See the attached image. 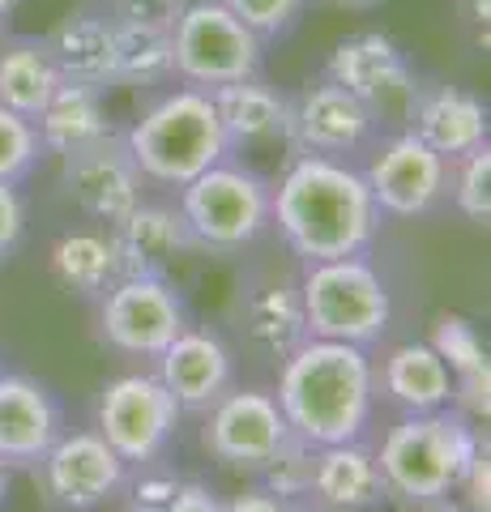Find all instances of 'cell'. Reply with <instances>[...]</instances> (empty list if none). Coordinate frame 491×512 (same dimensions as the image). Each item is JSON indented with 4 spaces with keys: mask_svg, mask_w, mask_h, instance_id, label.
<instances>
[{
    "mask_svg": "<svg viewBox=\"0 0 491 512\" xmlns=\"http://www.w3.org/2000/svg\"><path fill=\"white\" fill-rule=\"evenodd\" d=\"M274 222L299 261L363 256L380 227V210L363 175L338 158L304 154L274 188Z\"/></svg>",
    "mask_w": 491,
    "mask_h": 512,
    "instance_id": "obj_1",
    "label": "cell"
},
{
    "mask_svg": "<svg viewBox=\"0 0 491 512\" xmlns=\"http://www.w3.org/2000/svg\"><path fill=\"white\" fill-rule=\"evenodd\" d=\"M274 402L312 448L351 444L372 419V363L363 346L308 338L287 355Z\"/></svg>",
    "mask_w": 491,
    "mask_h": 512,
    "instance_id": "obj_2",
    "label": "cell"
},
{
    "mask_svg": "<svg viewBox=\"0 0 491 512\" xmlns=\"http://www.w3.org/2000/svg\"><path fill=\"white\" fill-rule=\"evenodd\" d=\"M124 146H129L137 171L163 188H184L205 167L231 158L210 90H197V86L163 94L124 133Z\"/></svg>",
    "mask_w": 491,
    "mask_h": 512,
    "instance_id": "obj_3",
    "label": "cell"
},
{
    "mask_svg": "<svg viewBox=\"0 0 491 512\" xmlns=\"http://www.w3.org/2000/svg\"><path fill=\"white\" fill-rule=\"evenodd\" d=\"M474 448H479V436L462 414H410L385 436L376 466L385 478V491L410 504H436L462 483Z\"/></svg>",
    "mask_w": 491,
    "mask_h": 512,
    "instance_id": "obj_4",
    "label": "cell"
},
{
    "mask_svg": "<svg viewBox=\"0 0 491 512\" xmlns=\"http://www.w3.org/2000/svg\"><path fill=\"white\" fill-rule=\"evenodd\" d=\"M299 308H304L308 338L346 346L380 342L393 316L389 286L363 256L308 265L304 282H299Z\"/></svg>",
    "mask_w": 491,
    "mask_h": 512,
    "instance_id": "obj_5",
    "label": "cell"
},
{
    "mask_svg": "<svg viewBox=\"0 0 491 512\" xmlns=\"http://www.w3.org/2000/svg\"><path fill=\"white\" fill-rule=\"evenodd\" d=\"M180 218L197 248L240 252L274 227V188L257 171L223 158L180 188Z\"/></svg>",
    "mask_w": 491,
    "mask_h": 512,
    "instance_id": "obj_6",
    "label": "cell"
},
{
    "mask_svg": "<svg viewBox=\"0 0 491 512\" xmlns=\"http://www.w3.org/2000/svg\"><path fill=\"white\" fill-rule=\"evenodd\" d=\"M261 43L223 0H188L171 26V64L188 86L218 90L261 73Z\"/></svg>",
    "mask_w": 491,
    "mask_h": 512,
    "instance_id": "obj_7",
    "label": "cell"
},
{
    "mask_svg": "<svg viewBox=\"0 0 491 512\" xmlns=\"http://www.w3.org/2000/svg\"><path fill=\"white\" fill-rule=\"evenodd\" d=\"M325 77L338 82L342 90H351L363 103V111L372 116V124L385 128H410L419 107V77L406 64V56L398 52V43L380 30H359V35H346L334 52H329Z\"/></svg>",
    "mask_w": 491,
    "mask_h": 512,
    "instance_id": "obj_8",
    "label": "cell"
},
{
    "mask_svg": "<svg viewBox=\"0 0 491 512\" xmlns=\"http://www.w3.org/2000/svg\"><path fill=\"white\" fill-rule=\"evenodd\" d=\"M99 329L120 355L158 359L188 329V316L163 278H116L99 299Z\"/></svg>",
    "mask_w": 491,
    "mask_h": 512,
    "instance_id": "obj_9",
    "label": "cell"
},
{
    "mask_svg": "<svg viewBox=\"0 0 491 512\" xmlns=\"http://www.w3.org/2000/svg\"><path fill=\"white\" fill-rule=\"evenodd\" d=\"M180 406L158 376H120L99 397V436L120 453L124 466H146L167 448Z\"/></svg>",
    "mask_w": 491,
    "mask_h": 512,
    "instance_id": "obj_10",
    "label": "cell"
},
{
    "mask_svg": "<svg viewBox=\"0 0 491 512\" xmlns=\"http://www.w3.org/2000/svg\"><path fill=\"white\" fill-rule=\"evenodd\" d=\"M363 184H368L380 214L419 218L445 197L449 163L436 150H427L410 128H402V133L389 137V146L372 158V167L363 171Z\"/></svg>",
    "mask_w": 491,
    "mask_h": 512,
    "instance_id": "obj_11",
    "label": "cell"
},
{
    "mask_svg": "<svg viewBox=\"0 0 491 512\" xmlns=\"http://www.w3.org/2000/svg\"><path fill=\"white\" fill-rule=\"evenodd\" d=\"M141 180L124 137L107 133L90 146L65 154V192L82 214L116 227L124 214H133L141 205Z\"/></svg>",
    "mask_w": 491,
    "mask_h": 512,
    "instance_id": "obj_12",
    "label": "cell"
},
{
    "mask_svg": "<svg viewBox=\"0 0 491 512\" xmlns=\"http://www.w3.org/2000/svg\"><path fill=\"white\" fill-rule=\"evenodd\" d=\"M287 436L291 427L282 419L274 393L261 389L223 393L210 406V423H205V448L235 470H261Z\"/></svg>",
    "mask_w": 491,
    "mask_h": 512,
    "instance_id": "obj_13",
    "label": "cell"
},
{
    "mask_svg": "<svg viewBox=\"0 0 491 512\" xmlns=\"http://www.w3.org/2000/svg\"><path fill=\"white\" fill-rule=\"evenodd\" d=\"M47 487L65 508L86 512L99 508L103 500H112L124 483V461L99 431H73L60 436L43 457Z\"/></svg>",
    "mask_w": 491,
    "mask_h": 512,
    "instance_id": "obj_14",
    "label": "cell"
},
{
    "mask_svg": "<svg viewBox=\"0 0 491 512\" xmlns=\"http://www.w3.org/2000/svg\"><path fill=\"white\" fill-rule=\"evenodd\" d=\"M372 116L363 111V103L351 90H342L338 82H316L291 103V141L304 154L338 158L359 150L372 133Z\"/></svg>",
    "mask_w": 491,
    "mask_h": 512,
    "instance_id": "obj_15",
    "label": "cell"
},
{
    "mask_svg": "<svg viewBox=\"0 0 491 512\" xmlns=\"http://www.w3.org/2000/svg\"><path fill=\"white\" fill-rule=\"evenodd\" d=\"M107 239H112L120 278H163L188 248H197L180 210L146 205V201L133 214H124Z\"/></svg>",
    "mask_w": 491,
    "mask_h": 512,
    "instance_id": "obj_16",
    "label": "cell"
},
{
    "mask_svg": "<svg viewBox=\"0 0 491 512\" xmlns=\"http://www.w3.org/2000/svg\"><path fill=\"white\" fill-rule=\"evenodd\" d=\"M56 440V397L30 376H0V461L5 466H35Z\"/></svg>",
    "mask_w": 491,
    "mask_h": 512,
    "instance_id": "obj_17",
    "label": "cell"
},
{
    "mask_svg": "<svg viewBox=\"0 0 491 512\" xmlns=\"http://www.w3.org/2000/svg\"><path fill=\"white\" fill-rule=\"evenodd\" d=\"M158 380L176 397L180 410H210L231 389V355L210 333L184 329L163 355H158Z\"/></svg>",
    "mask_w": 491,
    "mask_h": 512,
    "instance_id": "obj_18",
    "label": "cell"
},
{
    "mask_svg": "<svg viewBox=\"0 0 491 512\" xmlns=\"http://www.w3.org/2000/svg\"><path fill=\"white\" fill-rule=\"evenodd\" d=\"M210 99L218 111V124H223L227 154L257 150V146H269V141L291 137V103L269 82H261V73L210 90Z\"/></svg>",
    "mask_w": 491,
    "mask_h": 512,
    "instance_id": "obj_19",
    "label": "cell"
},
{
    "mask_svg": "<svg viewBox=\"0 0 491 512\" xmlns=\"http://www.w3.org/2000/svg\"><path fill=\"white\" fill-rule=\"evenodd\" d=\"M410 133H415L427 150H436L445 163H457L462 154L487 146L491 120H487L483 99H474L470 90L440 86V90H423L419 94Z\"/></svg>",
    "mask_w": 491,
    "mask_h": 512,
    "instance_id": "obj_20",
    "label": "cell"
},
{
    "mask_svg": "<svg viewBox=\"0 0 491 512\" xmlns=\"http://www.w3.org/2000/svg\"><path fill=\"white\" fill-rule=\"evenodd\" d=\"M43 47L52 56L60 82L107 90L116 73V22L99 18V13H73V18L56 22L43 35Z\"/></svg>",
    "mask_w": 491,
    "mask_h": 512,
    "instance_id": "obj_21",
    "label": "cell"
},
{
    "mask_svg": "<svg viewBox=\"0 0 491 512\" xmlns=\"http://www.w3.org/2000/svg\"><path fill=\"white\" fill-rule=\"evenodd\" d=\"M312 495L334 512H363L385 500V478H380L376 453L351 444H329L316 448V474H312Z\"/></svg>",
    "mask_w": 491,
    "mask_h": 512,
    "instance_id": "obj_22",
    "label": "cell"
},
{
    "mask_svg": "<svg viewBox=\"0 0 491 512\" xmlns=\"http://www.w3.org/2000/svg\"><path fill=\"white\" fill-rule=\"evenodd\" d=\"M427 346L445 359L449 376H453L457 406H462L466 414H474V419H487V414H491V359H487L483 333L474 329V320H466V316H440Z\"/></svg>",
    "mask_w": 491,
    "mask_h": 512,
    "instance_id": "obj_23",
    "label": "cell"
},
{
    "mask_svg": "<svg viewBox=\"0 0 491 512\" xmlns=\"http://www.w3.org/2000/svg\"><path fill=\"white\" fill-rule=\"evenodd\" d=\"M39 141H43V154H73L112 133L107 124V107H103V90L94 86H77V82H60L56 94L47 99V107L39 111Z\"/></svg>",
    "mask_w": 491,
    "mask_h": 512,
    "instance_id": "obj_24",
    "label": "cell"
},
{
    "mask_svg": "<svg viewBox=\"0 0 491 512\" xmlns=\"http://www.w3.org/2000/svg\"><path fill=\"white\" fill-rule=\"evenodd\" d=\"M385 389L410 414H432L453 402V376L445 359L427 342H410L393 350L385 359Z\"/></svg>",
    "mask_w": 491,
    "mask_h": 512,
    "instance_id": "obj_25",
    "label": "cell"
},
{
    "mask_svg": "<svg viewBox=\"0 0 491 512\" xmlns=\"http://www.w3.org/2000/svg\"><path fill=\"white\" fill-rule=\"evenodd\" d=\"M60 73L47 56L43 39H9L0 47V107L39 120V111L56 94Z\"/></svg>",
    "mask_w": 491,
    "mask_h": 512,
    "instance_id": "obj_26",
    "label": "cell"
},
{
    "mask_svg": "<svg viewBox=\"0 0 491 512\" xmlns=\"http://www.w3.org/2000/svg\"><path fill=\"white\" fill-rule=\"evenodd\" d=\"M52 278L77 299H103V291L120 278L116 252L107 235L73 231L52 248Z\"/></svg>",
    "mask_w": 491,
    "mask_h": 512,
    "instance_id": "obj_27",
    "label": "cell"
},
{
    "mask_svg": "<svg viewBox=\"0 0 491 512\" xmlns=\"http://www.w3.org/2000/svg\"><path fill=\"white\" fill-rule=\"evenodd\" d=\"M176 77L171 64V35L141 26H116V73L112 86H158Z\"/></svg>",
    "mask_w": 491,
    "mask_h": 512,
    "instance_id": "obj_28",
    "label": "cell"
},
{
    "mask_svg": "<svg viewBox=\"0 0 491 512\" xmlns=\"http://www.w3.org/2000/svg\"><path fill=\"white\" fill-rule=\"evenodd\" d=\"M248 329H252V338H257V346L278 359L291 355L299 342H308L304 308H299V295H291V291H265L252 299Z\"/></svg>",
    "mask_w": 491,
    "mask_h": 512,
    "instance_id": "obj_29",
    "label": "cell"
},
{
    "mask_svg": "<svg viewBox=\"0 0 491 512\" xmlns=\"http://www.w3.org/2000/svg\"><path fill=\"white\" fill-rule=\"evenodd\" d=\"M265 474V491L274 500L291 504V500H308L312 495V474H316V448L299 436H287L278 444V453L261 466Z\"/></svg>",
    "mask_w": 491,
    "mask_h": 512,
    "instance_id": "obj_30",
    "label": "cell"
},
{
    "mask_svg": "<svg viewBox=\"0 0 491 512\" xmlns=\"http://www.w3.org/2000/svg\"><path fill=\"white\" fill-rule=\"evenodd\" d=\"M43 158L35 120L0 107V184H22Z\"/></svg>",
    "mask_w": 491,
    "mask_h": 512,
    "instance_id": "obj_31",
    "label": "cell"
},
{
    "mask_svg": "<svg viewBox=\"0 0 491 512\" xmlns=\"http://www.w3.org/2000/svg\"><path fill=\"white\" fill-rule=\"evenodd\" d=\"M453 205L462 210L470 222H487L491 218V150L479 146L457 158L453 171Z\"/></svg>",
    "mask_w": 491,
    "mask_h": 512,
    "instance_id": "obj_32",
    "label": "cell"
},
{
    "mask_svg": "<svg viewBox=\"0 0 491 512\" xmlns=\"http://www.w3.org/2000/svg\"><path fill=\"white\" fill-rule=\"evenodd\" d=\"M223 5L252 30V35L274 39V35H282V30L299 18L304 0H223Z\"/></svg>",
    "mask_w": 491,
    "mask_h": 512,
    "instance_id": "obj_33",
    "label": "cell"
},
{
    "mask_svg": "<svg viewBox=\"0 0 491 512\" xmlns=\"http://www.w3.org/2000/svg\"><path fill=\"white\" fill-rule=\"evenodd\" d=\"M188 0H107V18L116 26H141V30H163L171 35V26L184 13Z\"/></svg>",
    "mask_w": 491,
    "mask_h": 512,
    "instance_id": "obj_34",
    "label": "cell"
},
{
    "mask_svg": "<svg viewBox=\"0 0 491 512\" xmlns=\"http://www.w3.org/2000/svg\"><path fill=\"white\" fill-rule=\"evenodd\" d=\"M457 487H466V512H491V453H487V444L474 448V457H470V466H466Z\"/></svg>",
    "mask_w": 491,
    "mask_h": 512,
    "instance_id": "obj_35",
    "label": "cell"
},
{
    "mask_svg": "<svg viewBox=\"0 0 491 512\" xmlns=\"http://www.w3.org/2000/svg\"><path fill=\"white\" fill-rule=\"evenodd\" d=\"M26 231V205L18 197V184H0V261L22 244Z\"/></svg>",
    "mask_w": 491,
    "mask_h": 512,
    "instance_id": "obj_36",
    "label": "cell"
},
{
    "mask_svg": "<svg viewBox=\"0 0 491 512\" xmlns=\"http://www.w3.org/2000/svg\"><path fill=\"white\" fill-rule=\"evenodd\" d=\"M163 512H223V500L205 483H176L163 500Z\"/></svg>",
    "mask_w": 491,
    "mask_h": 512,
    "instance_id": "obj_37",
    "label": "cell"
},
{
    "mask_svg": "<svg viewBox=\"0 0 491 512\" xmlns=\"http://www.w3.org/2000/svg\"><path fill=\"white\" fill-rule=\"evenodd\" d=\"M223 512H282V500H274L269 491H244L231 504H223Z\"/></svg>",
    "mask_w": 491,
    "mask_h": 512,
    "instance_id": "obj_38",
    "label": "cell"
},
{
    "mask_svg": "<svg viewBox=\"0 0 491 512\" xmlns=\"http://www.w3.org/2000/svg\"><path fill=\"white\" fill-rule=\"evenodd\" d=\"M325 5L346 9V13H368V9H380V5H385V0H325Z\"/></svg>",
    "mask_w": 491,
    "mask_h": 512,
    "instance_id": "obj_39",
    "label": "cell"
},
{
    "mask_svg": "<svg viewBox=\"0 0 491 512\" xmlns=\"http://www.w3.org/2000/svg\"><path fill=\"white\" fill-rule=\"evenodd\" d=\"M466 9H470V22H483V26H487V13H491V0H466Z\"/></svg>",
    "mask_w": 491,
    "mask_h": 512,
    "instance_id": "obj_40",
    "label": "cell"
},
{
    "mask_svg": "<svg viewBox=\"0 0 491 512\" xmlns=\"http://www.w3.org/2000/svg\"><path fill=\"white\" fill-rule=\"evenodd\" d=\"M5 495H9V466L0 461V504H5Z\"/></svg>",
    "mask_w": 491,
    "mask_h": 512,
    "instance_id": "obj_41",
    "label": "cell"
},
{
    "mask_svg": "<svg viewBox=\"0 0 491 512\" xmlns=\"http://www.w3.org/2000/svg\"><path fill=\"white\" fill-rule=\"evenodd\" d=\"M282 512H316V508H308L304 500H291V504H282Z\"/></svg>",
    "mask_w": 491,
    "mask_h": 512,
    "instance_id": "obj_42",
    "label": "cell"
},
{
    "mask_svg": "<svg viewBox=\"0 0 491 512\" xmlns=\"http://www.w3.org/2000/svg\"><path fill=\"white\" fill-rule=\"evenodd\" d=\"M18 5H22V0H0V18H9V13L18 9Z\"/></svg>",
    "mask_w": 491,
    "mask_h": 512,
    "instance_id": "obj_43",
    "label": "cell"
},
{
    "mask_svg": "<svg viewBox=\"0 0 491 512\" xmlns=\"http://www.w3.org/2000/svg\"><path fill=\"white\" fill-rule=\"evenodd\" d=\"M427 512H466V508H457V504H440V500H436V504L427 508Z\"/></svg>",
    "mask_w": 491,
    "mask_h": 512,
    "instance_id": "obj_44",
    "label": "cell"
},
{
    "mask_svg": "<svg viewBox=\"0 0 491 512\" xmlns=\"http://www.w3.org/2000/svg\"><path fill=\"white\" fill-rule=\"evenodd\" d=\"M129 512H163L158 504H137V508H129Z\"/></svg>",
    "mask_w": 491,
    "mask_h": 512,
    "instance_id": "obj_45",
    "label": "cell"
}]
</instances>
